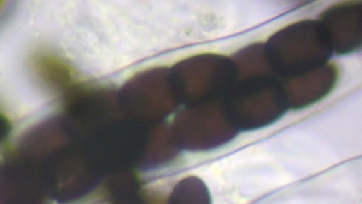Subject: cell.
<instances>
[{
	"mask_svg": "<svg viewBox=\"0 0 362 204\" xmlns=\"http://www.w3.org/2000/svg\"><path fill=\"white\" fill-rule=\"evenodd\" d=\"M339 78L334 64H327L296 77L280 80L288 108L299 109L310 107L334 90Z\"/></svg>",
	"mask_w": 362,
	"mask_h": 204,
	"instance_id": "277c9868",
	"label": "cell"
},
{
	"mask_svg": "<svg viewBox=\"0 0 362 204\" xmlns=\"http://www.w3.org/2000/svg\"><path fill=\"white\" fill-rule=\"evenodd\" d=\"M226 102L238 131L265 128L289 109L281 80L270 75L238 79Z\"/></svg>",
	"mask_w": 362,
	"mask_h": 204,
	"instance_id": "7a4b0ae2",
	"label": "cell"
},
{
	"mask_svg": "<svg viewBox=\"0 0 362 204\" xmlns=\"http://www.w3.org/2000/svg\"><path fill=\"white\" fill-rule=\"evenodd\" d=\"M269 66L279 80L296 77L329 61L332 49L319 20L292 23L272 36L264 44Z\"/></svg>",
	"mask_w": 362,
	"mask_h": 204,
	"instance_id": "6da1fadb",
	"label": "cell"
},
{
	"mask_svg": "<svg viewBox=\"0 0 362 204\" xmlns=\"http://www.w3.org/2000/svg\"><path fill=\"white\" fill-rule=\"evenodd\" d=\"M327 35L333 52L348 54L361 45V4L346 2L329 7L319 20Z\"/></svg>",
	"mask_w": 362,
	"mask_h": 204,
	"instance_id": "3957f363",
	"label": "cell"
}]
</instances>
